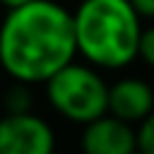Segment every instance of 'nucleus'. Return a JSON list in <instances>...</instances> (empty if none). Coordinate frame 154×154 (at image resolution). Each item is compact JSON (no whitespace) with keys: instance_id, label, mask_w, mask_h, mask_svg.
Wrapping results in <instances>:
<instances>
[{"instance_id":"0eeeda50","label":"nucleus","mask_w":154,"mask_h":154,"mask_svg":"<svg viewBox=\"0 0 154 154\" xmlns=\"http://www.w3.org/2000/svg\"><path fill=\"white\" fill-rule=\"evenodd\" d=\"M0 106L7 108V113H26L34 106V94L29 84L22 82H12V87L5 91V99L0 101Z\"/></svg>"},{"instance_id":"423d86ee","label":"nucleus","mask_w":154,"mask_h":154,"mask_svg":"<svg viewBox=\"0 0 154 154\" xmlns=\"http://www.w3.org/2000/svg\"><path fill=\"white\" fill-rule=\"evenodd\" d=\"M154 111V89L140 77H120L108 84V113L123 123L137 125Z\"/></svg>"},{"instance_id":"7ed1b4c3","label":"nucleus","mask_w":154,"mask_h":154,"mask_svg":"<svg viewBox=\"0 0 154 154\" xmlns=\"http://www.w3.org/2000/svg\"><path fill=\"white\" fill-rule=\"evenodd\" d=\"M46 99L51 108L77 125H87L108 113V84L101 70L89 63H67L46 82Z\"/></svg>"},{"instance_id":"f03ea898","label":"nucleus","mask_w":154,"mask_h":154,"mask_svg":"<svg viewBox=\"0 0 154 154\" xmlns=\"http://www.w3.org/2000/svg\"><path fill=\"white\" fill-rule=\"evenodd\" d=\"M142 19L128 0H82L72 10L77 55L96 70H123L137 60Z\"/></svg>"},{"instance_id":"ddd939ff","label":"nucleus","mask_w":154,"mask_h":154,"mask_svg":"<svg viewBox=\"0 0 154 154\" xmlns=\"http://www.w3.org/2000/svg\"><path fill=\"white\" fill-rule=\"evenodd\" d=\"M0 116H2V106H0Z\"/></svg>"},{"instance_id":"9d476101","label":"nucleus","mask_w":154,"mask_h":154,"mask_svg":"<svg viewBox=\"0 0 154 154\" xmlns=\"http://www.w3.org/2000/svg\"><path fill=\"white\" fill-rule=\"evenodd\" d=\"M140 19H154V0H128Z\"/></svg>"},{"instance_id":"20e7f679","label":"nucleus","mask_w":154,"mask_h":154,"mask_svg":"<svg viewBox=\"0 0 154 154\" xmlns=\"http://www.w3.org/2000/svg\"><path fill=\"white\" fill-rule=\"evenodd\" d=\"M0 154H55V132L34 111L0 116Z\"/></svg>"},{"instance_id":"39448f33","label":"nucleus","mask_w":154,"mask_h":154,"mask_svg":"<svg viewBox=\"0 0 154 154\" xmlns=\"http://www.w3.org/2000/svg\"><path fill=\"white\" fill-rule=\"evenodd\" d=\"M79 149L82 154H132L137 149L135 128L103 113L82 128Z\"/></svg>"},{"instance_id":"9b49d317","label":"nucleus","mask_w":154,"mask_h":154,"mask_svg":"<svg viewBox=\"0 0 154 154\" xmlns=\"http://www.w3.org/2000/svg\"><path fill=\"white\" fill-rule=\"evenodd\" d=\"M26 2H31V0H0V5H2L5 10H14V7L26 5Z\"/></svg>"},{"instance_id":"f8f14e48","label":"nucleus","mask_w":154,"mask_h":154,"mask_svg":"<svg viewBox=\"0 0 154 154\" xmlns=\"http://www.w3.org/2000/svg\"><path fill=\"white\" fill-rule=\"evenodd\" d=\"M132 154H142V152H140V149H135V152H132Z\"/></svg>"},{"instance_id":"1a4fd4ad","label":"nucleus","mask_w":154,"mask_h":154,"mask_svg":"<svg viewBox=\"0 0 154 154\" xmlns=\"http://www.w3.org/2000/svg\"><path fill=\"white\" fill-rule=\"evenodd\" d=\"M137 58L154 70V24L140 31V41H137Z\"/></svg>"},{"instance_id":"6e6552de","label":"nucleus","mask_w":154,"mask_h":154,"mask_svg":"<svg viewBox=\"0 0 154 154\" xmlns=\"http://www.w3.org/2000/svg\"><path fill=\"white\" fill-rule=\"evenodd\" d=\"M135 137H137V149L142 154H154V111L142 123H137Z\"/></svg>"},{"instance_id":"f257e3e1","label":"nucleus","mask_w":154,"mask_h":154,"mask_svg":"<svg viewBox=\"0 0 154 154\" xmlns=\"http://www.w3.org/2000/svg\"><path fill=\"white\" fill-rule=\"evenodd\" d=\"M77 58L72 12L55 0H31L0 22V67L12 82L43 84Z\"/></svg>"}]
</instances>
